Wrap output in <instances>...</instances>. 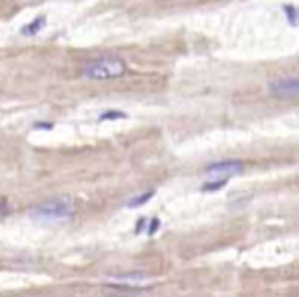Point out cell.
<instances>
[{"instance_id":"1","label":"cell","mask_w":299,"mask_h":297,"mask_svg":"<svg viewBox=\"0 0 299 297\" xmlns=\"http://www.w3.org/2000/svg\"><path fill=\"white\" fill-rule=\"evenodd\" d=\"M76 203L72 197H58L49 201V203H43L39 207H33L29 211V218L41 223H58V222H66L74 215Z\"/></svg>"},{"instance_id":"2","label":"cell","mask_w":299,"mask_h":297,"mask_svg":"<svg viewBox=\"0 0 299 297\" xmlns=\"http://www.w3.org/2000/svg\"><path fill=\"white\" fill-rule=\"evenodd\" d=\"M125 72H127V64L121 58H113V56L84 62V66L80 68V76L86 80H111L123 76Z\"/></svg>"},{"instance_id":"3","label":"cell","mask_w":299,"mask_h":297,"mask_svg":"<svg viewBox=\"0 0 299 297\" xmlns=\"http://www.w3.org/2000/svg\"><path fill=\"white\" fill-rule=\"evenodd\" d=\"M246 170V164L242 160H222V162H213V164L205 166L203 172L207 174L209 179H229V177H240Z\"/></svg>"},{"instance_id":"4","label":"cell","mask_w":299,"mask_h":297,"mask_svg":"<svg viewBox=\"0 0 299 297\" xmlns=\"http://www.w3.org/2000/svg\"><path fill=\"white\" fill-rule=\"evenodd\" d=\"M268 92L279 99H295L299 94V78L297 76L273 78L268 82Z\"/></svg>"},{"instance_id":"5","label":"cell","mask_w":299,"mask_h":297,"mask_svg":"<svg viewBox=\"0 0 299 297\" xmlns=\"http://www.w3.org/2000/svg\"><path fill=\"white\" fill-rule=\"evenodd\" d=\"M105 287L121 291V295H146L152 291V287H140L138 283H119V281H109L105 283Z\"/></svg>"},{"instance_id":"6","label":"cell","mask_w":299,"mask_h":297,"mask_svg":"<svg viewBox=\"0 0 299 297\" xmlns=\"http://www.w3.org/2000/svg\"><path fill=\"white\" fill-rule=\"evenodd\" d=\"M45 23H47V19H45V17H37V19H33L31 23H27V25L23 27V29H21V33H23L25 37H33V35H37L39 31L43 29Z\"/></svg>"},{"instance_id":"7","label":"cell","mask_w":299,"mask_h":297,"mask_svg":"<svg viewBox=\"0 0 299 297\" xmlns=\"http://www.w3.org/2000/svg\"><path fill=\"white\" fill-rule=\"evenodd\" d=\"M154 195H156V191H146V193H142V195H138V197H131V199L125 201V207H129V209L142 207V205L148 203L150 199H154Z\"/></svg>"},{"instance_id":"8","label":"cell","mask_w":299,"mask_h":297,"mask_svg":"<svg viewBox=\"0 0 299 297\" xmlns=\"http://www.w3.org/2000/svg\"><path fill=\"white\" fill-rule=\"evenodd\" d=\"M148 273L144 271H135V273H123V275H117L115 279L119 283H142V281H148Z\"/></svg>"},{"instance_id":"9","label":"cell","mask_w":299,"mask_h":297,"mask_svg":"<svg viewBox=\"0 0 299 297\" xmlns=\"http://www.w3.org/2000/svg\"><path fill=\"white\" fill-rule=\"evenodd\" d=\"M227 185V179H220V181H207V183H203L201 185V191L203 193H211V191H222V188Z\"/></svg>"},{"instance_id":"10","label":"cell","mask_w":299,"mask_h":297,"mask_svg":"<svg viewBox=\"0 0 299 297\" xmlns=\"http://www.w3.org/2000/svg\"><path fill=\"white\" fill-rule=\"evenodd\" d=\"M117 119H127V113L125 111H119V109H109L105 113L99 115V121H117Z\"/></svg>"},{"instance_id":"11","label":"cell","mask_w":299,"mask_h":297,"mask_svg":"<svg viewBox=\"0 0 299 297\" xmlns=\"http://www.w3.org/2000/svg\"><path fill=\"white\" fill-rule=\"evenodd\" d=\"M283 12H285V17H287V21H289V25H291V27H297V25H299L297 8H295L293 4H285V6H283Z\"/></svg>"},{"instance_id":"12","label":"cell","mask_w":299,"mask_h":297,"mask_svg":"<svg viewBox=\"0 0 299 297\" xmlns=\"http://www.w3.org/2000/svg\"><path fill=\"white\" fill-rule=\"evenodd\" d=\"M148 223V227L144 229V232L148 234V236H154L156 232H158V227H160V218H152L150 222H146Z\"/></svg>"},{"instance_id":"13","label":"cell","mask_w":299,"mask_h":297,"mask_svg":"<svg viewBox=\"0 0 299 297\" xmlns=\"http://www.w3.org/2000/svg\"><path fill=\"white\" fill-rule=\"evenodd\" d=\"M33 129L47 131V129H53V123H51V121H37V123H33Z\"/></svg>"},{"instance_id":"14","label":"cell","mask_w":299,"mask_h":297,"mask_svg":"<svg viewBox=\"0 0 299 297\" xmlns=\"http://www.w3.org/2000/svg\"><path fill=\"white\" fill-rule=\"evenodd\" d=\"M146 222H148L146 218H140V222H138V225H135L133 232H135V234H142V232H144V225H146Z\"/></svg>"}]
</instances>
